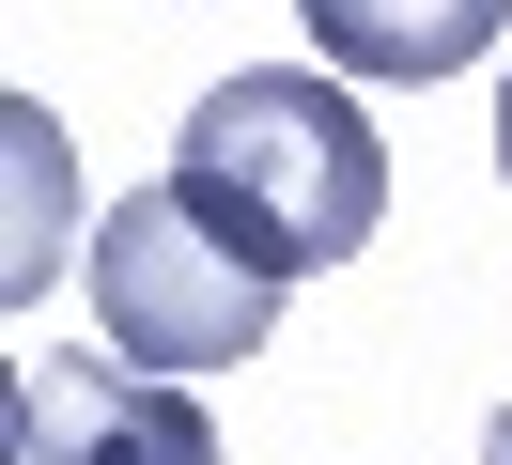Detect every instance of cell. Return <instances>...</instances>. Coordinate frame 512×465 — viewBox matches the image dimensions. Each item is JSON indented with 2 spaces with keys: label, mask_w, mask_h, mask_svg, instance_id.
I'll return each instance as SVG.
<instances>
[{
  "label": "cell",
  "mask_w": 512,
  "mask_h": 465,
  "mask_svg": "<svg viewBox=\"0 0 512 465\" xmlns=\"http://www.w3.org/2000/svg\"><path fill=\"white\" fill-rule=\"evenodd\" d=\"M171 186L280 279H326V264H357L388 233V140L342 93V62H249V78H218L187 109Z\"/></svg>",
  "instance_id": "6da1fadb"
},
{
  "label": "cell",
  "mask_w": 512,
  "mask_h": 465,
  "mask_svg": "<svg viewBox=\"0 0 512 465\" xmlns=\"http://www.w3.org/2000/svg\"><path fill=\"white\" fill-rule=\"evenodd\" d=\"M280 295L295 279L249 264L187 186H140V202L94 217V326H109V357H140V372H187L202 388V372L264 357V341H280Z\"/></svg>",
  "instance_id": "7a4b0ae2"
},
{
  "label": "cell",
  "mask_w": 512,
  "mask_h": 465,
  "mask_svg": "<svg viewBox=\"0 0 512 465\" xmlns=\"http://www.w3.org/2000/svg\"><path fill=\"white\" fill-rule=\"evenodd\" d=\"M16 465H218V419H202L187 372L32 357L16 372Z\"/></svg>",
  "instance_id": "3957f363"
},
{
  "label": "cell",
  "mask_w": 512,
  "mask_h": 465,
  "mask_svg": "<svg viewBox=\"0 0 512 465\" xmlns=\"http://www.w3.org/2000/svg\"><path fill=\"white\" fill-rule=\"evenodd\" d=\"M295 16H311V62L419 93V78H466V62L512 31V0H295Z\"/></svg>",
  "instance_id": "277c9868"
},
{
  "label": "cell",
  "mask_w": 512,
  "mask_h": 465,
  "mask_svg": "<svg viewBox=\"0 0 512 465\" xmlns=\"http://www.w3.org/2000/svg\"><path fill=\"white\" fill-rule=\"evenodd\" d=\"M0 140H16V217H32V233L0 248V279H16V295H47V264H63V248H47V109H32V93H16V124H0Z\"/></svg>",
  "instance_id": "5b68a950"
},
{
  "label": "cell",
  "mask_w": 512,
  "mask_h": 465,
  "mask_svg": "<svg viewBox=\"0 0 512 465\" xmlns=\"http://www.w3.org/2000/svg\"><path fill=\"white\" fill-rule=\"evenodd\" d=\"M481 465H512V403H497V419H481Z\"/></svg>",
  "instance_id": "8992f818"
},
{
  "label": "cell",
  "mask_w": 512,
  "mask_h": 465,
  "mask_svg": "<svg viewBox=\"0 0 512 465\" xmlns=\"http://www.w3.org/2000/svg\"><path fill=\"white\" fill-rule=\"evenodd\" d=\"M497 171H512V78H497Z\"/></svg>",
  "instance_id": "52a82bcc"
}]
</instances>
